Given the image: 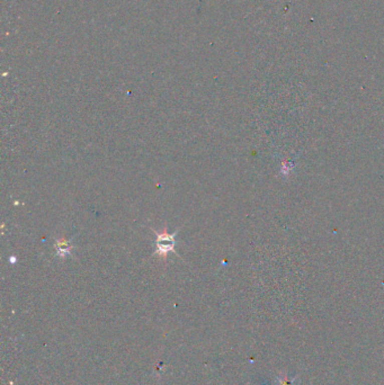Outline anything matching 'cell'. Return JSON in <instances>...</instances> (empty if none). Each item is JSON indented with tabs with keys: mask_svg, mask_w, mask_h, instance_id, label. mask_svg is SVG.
<instances>
[{
	"mask_svg": "<svg viewBox=\"0 0 384 385\" xmlns=\"http://www.w3.org/2000/svg\"><path fill=\"white\" fill-rule=\"evenodd\" d=\"M152 231L154 232L155 237V247H157V250L154 251V256L159 257L160 259L166 260L167 256L169 253H173L175 251V245H176V240H175V236L177 235V232L172 233H168L164 229L161 232H157L155 230Z\"/></svg>",
	"mask_w": 384,
	"mask_h": 385,
	"instance_id": "cell-1",
	"label": "cell"
},
{
	"mask_svg": "<svg viewBox=\"0 0 384 385\" xmlns=\"http://www.w3.org/2000/svg\"><path fill=\"white\" fill-rule=\"evenodd\" d=\"M75 246L72 245L70 240L66 239V238H60V239H56V244H54V249L57 251V256L59 258L65 259L66 257H69L72 255V250H74Z\"/></svg>",
	"mask_w": 384,
	"mask_h": 385,
	"instance_id": "cell-2",
	"label": "cell"
}]
</instances>
